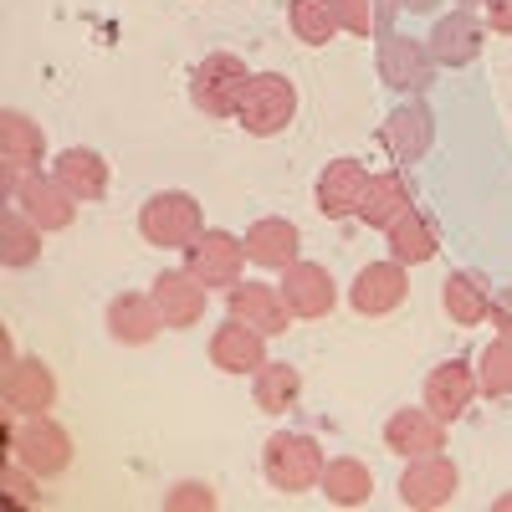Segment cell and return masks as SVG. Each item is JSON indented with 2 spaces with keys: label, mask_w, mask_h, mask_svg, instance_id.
Returning <instances> with one entry per match:
<instances>
[{
  "label": "cell",
  "mask_w": 512,
  "mask_h": 512,
  "mask_svg": "<svg viewBox=\"0 0 512 512\" xmlns=\"http://www.w3.org/2000/svg\"><path fill=\"white\" fill-rule=\"evenodd\" d=\"M410 210H415V195H410V185L400 180V169H384V175L369 180V195H364V205H359V221L374 226V231H390L395 221L410 216Z\"/></svg>",
  "instance_id": "obj_25"
},
{
  "label": "cell",
  "mask_w": 512,
  "mask_h": 512,
  "mask_svg": "<svg viewBox=\"0 0 512 512\" xmlns=\"http://www.w3.org/2000/svg\"><path fill=\"white\" fill-rule=\"evenodd\" d=\"M400 6H405V11H420V16H425V11H436L441 0H400Z\"/></svg>",
  "instance_id": "obj_38"
},
{
  "label": "cell",
  "mask_w": 512,
  "mask_h": 512,
  "mask_svg": "<svg viewBox=\"0 0 512 512\" xmlns=\"http://www.w3.org/2000/svg\"><path fill=\"white\" fill-rule=\"evenodd\" d=\"M384 446L395 456L415 461V456H436L446 451V420L431 410V405H405L384 420Z\"/></svg>",
  "instance_id": "obj_15"
},
{
  "label": "cell",
  "mask_w": 512,
  "mask_h": 512,
  "mask_svg": "<svg viewBox=\"0 0 512 512\" xmlns=\"http://www.w3.org/2000/svg\"><path fill=\"white\" fill-rule=\"evenodd\" d=\"M338 6V26L349 36H374L379 31V0H333Z\"/></svg>",
  "instance_id": "obj_34"
},
{
  "label": "cell",
  "mask_w": 512,
  "mask_h": 512,
  "mask_svg": "<svg viewBox=\"0 0 512 512\" xmlns=\"http://www.w3.org/2000/svg\"><path fill=\"white\" fill-rule=\"evenodd\" d=\"M11 205H21L41 231H67L77 221V200L57 185V175H41V169H26V175L16 180V200Z\"/></svg>",
  "instance_id": "obj_18"
},
{
  "label": "cell",
  "mask_w": 512,
  "mask_h": 512,
  "mask_svg": "<svg viewBox=\"0 0 512 512\" xmlns=\"http://www.w3.org/2000/svg\"><path fill=\"white\" fill-rule=\"evenodd\" d=\"M246 241L231 236V231H216V226H205L190 246H185V267L205 282V287H216V292H231L246 272Z\"/></svg>",
  "instance_id": "obj_7"
},
{
  "label": "cell",
  "mask_w": 512,
  "mask_h": 512,
  "mask_svg": "<svg viewBox=\"0 0 512 512\" xmlns=\"http://www.w3.org/2000/svg\"><path fill=\"white\" fill-rule=\"evenodd\" d=\"M292 118H297V88H292V77H282V72H251V88L241 98L236 123L246 128L251 139H277Z\"/></svg>",
  "instance_id": "obj_6"
},
{
  "label": "cell",
  "mask_w": 512,
  "mask_h": 512,
  "mask_svg": "<svg viewBox=\"0 0 512 512\" xmlns=\"http://www.w3.org/2000/svg\"><path fill=\"white\" fill-rule=\"evenodd\" d=\"M287 26L303 47H328V41L344 31L338 26V6L333 0H287Z\"/></svg>",
  "instance_id": "obj_31"
},
{
  "label": "cell",
  "mask_w": 512,
  "mask_h": 512,
  "mask_svg": "<svg viewBox=\"0 0 512 512\" xmlns=\"http://www.w3.org/2000/svg\"><path fill=\"white\" fill-rule=\"evenodd\" d=\"M241 241H246L251 267H262V272H287L297 256H303V231H297L287 216H262V221H251Z\"/></svg>",
  "instance_id": "obj_20"
},
{
  "label": "cell",
  "mask_w": 512,
  "mask_h": 512,
  "mask_svg": "<svg viewBox=\"0 0 512 512\" xmlns=\"http://www.w3.org/2000/svg\"><path fill=\"white\" fill-rule=\"evenodd\" d=\"M36 482H41V477L31 472V466H21V461L6 456V472H0V492H6L11 507H36V502H41V487H36Z\"/></svg>",
  "instance_id": "obj_33"
},
{
  "label": "cell",
  "mask_w": 512,
  "mask_h": 512,
  "mask_svg": "<svg viewBox=\"0 0 512 512\" xmlns=\"http://www.w3.org/2000/svg\"><path fill=\"white\" fill-rule=\"evenodd\" d=\"M216 512V492H210L205 482H175L164 492V512Z\"/></svg>",
  "instance_id": "obj_35"
},
{
  "label": "cell",
  "mask_w": 512,
  "mask_h": 512,
  "mask_svg": "<svg viewBox=\"0 0 512 512\" xmlns=\"http://www.w3.org/2000/svg\"><path fill=\"white\" fill-rule=\"evenodd\" d=\"M487 323H492L497 333H507V338H512V287H497V292H492V308H487Z\"/></svg>",
  "instance_id": "obj_36"
},
{
  "label": "cell",
  "mask_w": 512,
  "mask_h": 512,
  "mask_svg": "<svg viewBox=\"0 0 512 512\" xmlns=\"http://www.w3.org/2000/svg\"><path fill=\"white\" fill-rule=\"evenodd\" d=\"M246 88H251V67L236 52H210L190 72V103L205 118H236Z\"/></svg>",
  "instance_id": "obj_4"
},
{
  "label": "cell",
  "mask_w": 512,
  "mask_h": 512,
  "mask_svg": "<svg viewBox=\"0 0 512 512\" xmlns=\"http://www.w3.org/2000/svg\"><path fill=\"white\" fill-rule=\"evenodd\" d=\"M226 313L231 318H241V323H251L256 333H287L292 328V308H287V297H282V287H272V282H236L231 292H226Z\"/></svg>",
  "instance_id": "obj_17"
},
{
  "label": "cell",
  "mask_w": 512,
  "mask_h": 512,
  "mask_svg": "<svg viewBox=\"0 0 512 512\" xmlns=\"http://www.w3.org/2000/svg\"><path fill=\"white\" fill-rule=\"evenodd\" d=\"M6 451L11 461L31 466L41 482L72 472V436L52 415H6Z\"/></svg>",
  "instance_id": "obj_1"
},
{
  "label": "cell",
  "mask_w": 512,
  "mask_h": 512,
  "mask_svg": "<svg viewBox=\"0 0 512 512\" xmlns=\"http://www.w3.org/2000/svg\"><path fill=\"white\" fill-rule=\"evenodd\" d=\"M103 323H108V338L123 344V349H144L169 328L159 303H154V292H118L108 303V313H103Z\"/></svg>",
  "instance_id": "obj_13"
},
{
  "label": "cell",
  "mask_w": 512,
  "mask_h": 512,
  "mask_svg": "<svg viewBox=\"0 0 512 512\" xmlns=\"http://www.w3.org/2000/svg\"><path fill=\"white\" fill-rule=\"evenodd\" d=\"M379 144L390 149L395 164L425 159V154H431V144H436V118H431V108H425V103L395 108L390 118H384V128H379Z\"/></svg>",
  "instance_id": "obj_21"
},
{
  "label": "cell",
  "mask_w": 512,
  "mask_h": 512,
  "mask_svg": "<svg viewBox=\"0 0 512 512\" xmlns=\"http://www.w3.org/2000/svg\"><path fill=\"white\" fill-rule=\"evenodd\" d=\"M210 364L221 374H256L267 364V333H256L241 318H226L216 333H210Z\"/></svg>",
  "instance_id": "obj_22"
},
{
  "label": "cell",
  "mask_w": 512,
  "mask_h": 512,
  "mask_svg": "<svg viewBox=\"0 0 512 512\" xmlns=\"http://www.w3.org/2000/svg\"><path fill=\"white\" fill-rule=\"evenodd\" d=\"M487 21H492L497 31L512 36V0H492V6H487Z\"/></svg>",
  "instance_id": "obj_37"
},
{
  "label": "cell",
  "mask_w": 512,
  "mask_h": 512,
  "mask_svg": "<svg viewBox=\"0 0 512 512\" xmlns=\"http://www.w3.org/2000/svg\"><path fill=\"white\" fill-rule=\"evenodd\" d=\"M52 175L57 185L77 200V205H88V200H103L108 195V180H113V169L98 149H62L57 164H52Z\"/></svg>",
  "instance_id": "obj_23"
},
{
  "label": "cell",
  "mask_w": 512,
  "mask_h": 512,
  "mask_svg": "<svg viewBox=\"0 0 512 512\" xmlns=\"http://www.w3.org/2000/svg\"><path fill=\"white\" fill-rule=\"evenodd\" d=\"M251 400H256V410L262 415H287V410H297V400H303V374H297V364H262L251 374Z\"/></svg>",
  "instance_id": "obj_26"
},
{
  "label": "cell",
  "mask_w": 512,
  "mask_h": 512,
  "mask_svg": "<svg viewBox=\"0 0 512 512\" xmlns=\"http://www.w3.org/2000/svg\"><path fill=\"white\" fill-rule=\"evenodd\" d=\"M492 0H456V11H487Z\"/></svg>",
  "instance_id": "obj_39"
},
{
  "label": "cell",
  "mask_w": 512,
  "mask_h": 512,
  "mask_svg": "<svg viewBox=\"0 0 512 512\" xmlns=\"http://www.w3.org/2000/svg\"><path fill=\"white\" fill-rule=\"evenodd\" d=\"M456 487H461V472H456V461H451L446 451H436V456H415L405 472H400V502L415 507V512H436V507H446V502L456 497Z\"/></svg>",
  "instance_id": "obj_10"
},
{
  "label": "cell",
  "mask_w": 512,
  "mask_h": 512,
  "mask_svg": "<svg viewBox=\"0 0 512 512\" xmlns=\"http://www.w3.org/2000/svg\"><path fill=\"white\" fill-rule=\"evenodd\" d=\"M441 308H446V318H451L456 328H477V323L487 318V308H492L487 277H477V272H451L446 287H441Z\"/></svg>",
  "instance_id": "obj_27"
},
{
  "label": "cell",
  "mask_w": 512,
  "mask_h": 512,
  "mask_svg": "<svg viewBox=\"0 0 512 512\" xmlns=\"http://www.w3.org/2000/svg\"><path fill=\"white\" fill-rule=\"evenodd\" d=\"M41 159H47V128L21 108H6L0 113V164L26 175V169H41Z\"/></svg>",
  "instance_id": "obj_24"
},
{
  "label": "cell",
  "mask_w": 512,
  "mask_h": 512,
  "mask_svg": "<svg viewBox=\"0 0 512 512\" xmlns=\"http://www.w3.org/2000/svg\"><path fill=\"white\" fill-rule=\"evenodd\" d=\"M0 400H6V415H47L57 405V374L47 359H11L6 364V384H0Z\"/></svg>",
  "instance_id": "obj_11"
},
{
  "label": "cell",
  "mask_w": 512,
  "mask_h": 512,
  "mask_svg": "<svg viewBox=\"0 0 512 512\" xmlns=\"http://www.w3.org/2000/svg\"><path fill=\"white\" fill-rule=\"evenodd\" d=\"M477 384H482V395H492V400H507L512 395V338L507 333H497L492 344L482 349Z\"/></svg>",
  "instance_id": "obj_32"
},
{
  "label": "cell",
  "mask_w": 512,
  "mask_h": 512,
  "mask_svg": "<svg viewBox=\"0 0 512 512\" xmlns=\"http://www.w3.org/2000/svg\"><path fill=\"white\" fill-rule=\"evenodd\" d=\"M369 164L364 159H328L323 164V175H318V185H313V200H318V216H328V221H354L359 216V205H364V195H369Z\"/></svg>",
  "instance_id": "obj_9"
},
{
  "label": "cell",
  "mask_w": 512,
  "mask_h": 512,
  "mask_svg": "<svg viewBox=\"0 0 512 512\" xmlns=\"http://www.w3.org/2000/svg\"><path fill=\"white\" fill-rule=\"evenodd\" d=\"M205 231V205L190 190H154L139 205V236L159 251H185Z\"/></svg>",
  "instance_id": "obj_2"
},
{
  "label": "cell",
  "mask_w": 512,
  "mask_h": 512,
  "mask_svg": "<svg viewBox=\"0 0 512 512\" xmlns=\"http://www.w3.org/2000/svg\"><path fill=\"white\" fill-rule=\"evenodd\" d=\"M318 492H323L333 507H364V502L374 497V472H369L359 456H333V461L323 466Z\"/></svg>",
  "instance_id": "obj_28"
},
{
  "label": "cell",
  "mask_w": 512,
  "mask_h": 512,
  "mask_svg": "<svg viewBox=\"0 0 512 512\" xmlns=\"http://www.w3.org/2000/svg\"><path fill=\"white\" fill-rule=\"evenodd\" d=\"M374 67H379V82L395 93H431L436 82V57L420 36H405V31H379V52H374Z\"/></svg>",
  "instance_id": "obj_5"
},
{
  "label": "cell",
  "mask_w": 512,
  "mask_h": 512,
  "mask_svg": "<svg viewBox=\"0 0 512 512\" xmlns=\"http://www.w3.org/2000/svg\"><path fill=\"white\" fill-rule=\"evenodd\" d=\"M282 297H287L292 318H328L333 303H338V282L323 262H303V256H297L282 272Z\"/></svg>",
  "instance_id": "obj_19"
},
{
  "label": "cell",
  "mask_w": 512,
  "mask_h": 512,
  "mask_svg": "<svg viewBox=\"0 0 512 512\" xmlns=\"http://www.w3.org/2000/svg\"><path fill=\"white\" fill-rule=\"evenodd\" d=\"M425 405H431L446 425L461 420L466 410H472V400L482 395V384H477V364L472 359H441L431 374H425Z\"/></svg>",
  "instance_id": "obj_14"
},
{
  "label": "cell",
  "mask_w": 512,
  "mask_h": 512,
  "mask_svg": "<svg viewBox=\"0 0 512 512\" xmlns=\"http://www.w3.org/2000/svg\"><path fill=\"white\" fill-rule=\"evenodd\" d=\"M405 297H410V267L395 262V256H384V262L359 267V277L349 287V308L359 318H390L405 308Z\"/></svg>",
  "instance_id": "obj_8"
},
{
  "label": "cell",
  "mask_w": 512,
  "mask_h": 512,
  "mask_svg": "<svg viewBox=\"0 0 512 512\" xmlns=\"http://www.w3.org/2000/svg\"><path fill=\"white\" fill-rule=\"evenodd\" d=\"M323 466H328V456H323L318 436H303V431H277L262 446V477L287 497L313 492L323 482Z\"/></svg>",
  "instance_id": "obj_3"
},
{
  "label": "cell",
  "mask_w": 512,
  "mask_h": 512,
  "mask_svg": "<svg viewBox=\"0 0 512 512\" xmlns=\"http://www.w3.org/2000/svg\"><path fill=\"white\" fill-rule=\"evenodd\" d=\"M149 292H154V303H159L169 328H195L205 318V308H210V287L190 267H164L149 282Z\"/></svg>",
  "instance_id": "obj_12"
},
{
  "label": "cell",
  "mask_w": 512,
  "mask_h": 512,
  "mask_svg": "<svg viewBox=\"0 0 512 512\" xmlns=\"http://www.w3.org/2000/svg\"><path fill=\"white\" fill-rule=\"evenodd\" d=\"M384 246H390L395 262L405 267H420V262H431V256L441 251V231L431 216H420V210H410L405 221H395L390 231H384Z\"/></svg>",
  "instance_id": "obj_29"
},
{
  "label": "cell",
  "mask_w": 512,
  "mask_h": 512,
  "mask_svg": "<svg viewBox=\"0 0 512 512\" xmlns=\"http://www.w3.org/2000/svg\"><path fill=\"white\" fill-rule=\"evenodd\" d=\"M497 512H512V497H497Z\"/></svg>",
  "instance_id": "obj_40"
},
{
  "label": "cell",
  "mask_w": 512,
  "mask_h": 512,
  "mask_svg": "<svg viewBox=\"0 0 512 512\" xmlns=\"http://www.w3.org/2000/svg\"><path fill=\"white\" fill-rule=\"evenodd\" d=\"M0 262L11 272H26L41 262V226L21 205H6V216H0Z\"/></svg>",
  "instance_id": "obj_30"
},
{
  "label": "cell",
  "mask_w": 512,
  "mask_h": 512,
  "mask_svg": "<svg viewBox=\"0 0 512 512\" xmlns=\"http://www.w3.org/2000/svg\"><path fill=\"white\" fill-rule=\"evenodd\" d=\"M425 47H431L436 67H472L487 47V26L477 21V11H446V16H436Z\"/></svg>",
  "instance_id": "obj_16"
}]
</instances>
